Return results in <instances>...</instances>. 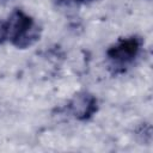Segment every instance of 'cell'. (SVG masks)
Listing matches in <instances>:
<instances>
[{
  "label": "cell",
  "mask_w": 153,
  "mask_h": 153,
  "mask_svg": "<svg viewBox=\"0 0 153 153\" xmlns=\"http://www.w3.org/2000/svg\"><path fill=\"white\" fill-rule=\"evenodd\" d=\"M91 0H57L59 4H71V2H86Z\"/></svg>",
  "instance_id": "cell-5"
},
{
  "label": "cell",
  "mask_w": 153,
  "mask_h": 153,
  "mask_svg": "<svg viewBox=\"0 0 153 153\" xmlns=\"http://www.w3.org/2000/svg\"><path fill=\"white\" fill-rule=\"evenodd\" d=\"M68 108L71 114L76 120L86 121L97 112L98 103L93 94L87 92H81L73 97V99L69 102Z\"/></svg>",
  "instance_id": "cell-3"
},
{
  "label": "cell",
  "mask_w": 153,
  "mask_h": 153,
  "mask_svg": "<svg viewBox=\"0 0 153 153\" xmlns=\"http://www.w3.org/2000/svg\"><path fill=\"white\" fill-rule=\"evenodd\" d=\"M6 39H8L7 25H6V22H0V44L4 43Z\"/></svg>",
  "instance_id": "cell-4"
},
{
  "label": "cell",
  "mask_w": 153,
  "mask_h": 153,
  "mask_svg": "<svg viewBox=\"0 0 153 153\" xmlns=\"http://www.w3.org/2000/svg\"><path fill=\"white\" fill-rule=\"evenodd\" d=\"M141 44V39L136 36L122 38L108 49L106 55L111 61L120 65H124L133 61L136 57V55L140 51Z\"/></svg>",
  "instance_id": "cell-2"
},
{
  "label": "cell",
  "mask_w": 153,
  "mask_h": 153,
  "mask_svg": "<svg viewBox=\"0 0 153 153\" xmlns=\"http://www.w3.org/2000/svg\"><path fill=\"white\" fill-rule=\"evenodd\" d=\"M8 39L17 48L24 49L32 45L39 37V29L33 19L22 10H16L6 22Z\"/></svg>",
  "instance_id": "cell-1"
}]
</instances>
